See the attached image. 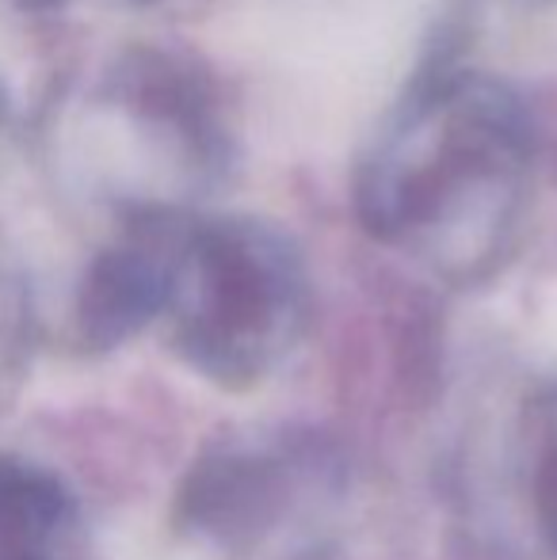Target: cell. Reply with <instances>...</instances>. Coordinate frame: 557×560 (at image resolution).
<instances>
[{
    "label": "cell",
    "mask_w": 557,
    "mask_h": 560,
    "mask_svg": "<svg viewBox=\"0 0 557 560\" xmlns=\"http://www.w3.org/2000/svg\"><path fill=\"white\" fill-rule=\"evenodd\" d=\"M535 126L515 89L439 73L394 118L356 179L367 233L451 282L504 264L523 218Z\"/></svg>",
    "instance_id": "6da1fadb"
},
{
    "label": "cell",
    "mask_w": 557,
    "mask_h": 560,
    "mask_svg": "<svg viewBox=\"0 0 557 560\" xmlns=\"http://www.w3.org/2000/svg\"><path fill=\"white\" fill-rule=\"evenodd\" d=\"M161 317L195 374L222 389H253L294 354L310 328L302 252L260 218L184 225Z\"/></svg>",
    "instance_id": "7a4b0ae2"
},
{
    "label": "cell",
    "mask_w": 557,
    "mask_h": 560,
    "mask_svg": "<svg viewBox=\"0 0 557 560\" xmlns=\"http://www.w3.org/2000/svg\"><path fill=\"white\" fill-rule=\"evenodd\" d=\"M348 508V462L298 423L225 431L199 450L176 518L225 560H321Z\"/></svg>",
    "instance_id": "3957f363"
},
{
    "label": "cell",
    "mask_w": 557,
    "mask_h": 560,
    "mask_svg": "<svg viewBox=\"0 0 557 560\" xmlns=\"http://www.w3.org/2000/svg\"><path fill=\"white\" fill-rule=\"evenodd\" d=\"M179 233L184 222L176 214H138L130 233L89 267L77 294V336L84 347L104 351L161 317Z\"/></svg>",
    "instance_id": "277c9868"
},
{
    "label": "cell",
    "mask_w": 557,
    "mask_h": 560,
    "mask_svg": "<svg viewBox=\"0 0 557 560\" xmlns=\"http://www.w3.org/2000/svg\"><path fill=\"white\" fill-rule=\"evenodd\" d=\"M69 511L73 503L54 472L0 462V560H58Z\"/></svg>",
    "instance_id": "5b68a950"
},
{
    "label": "cell",
    "mask_w": 557,
    "mask_h": 560,
    "mask_svg": "<svg viewBox=\"0 0 557 560\" xmlns=\"http://www.w3.org/2000/svg\"><path fill=\"white\" fill-rule=\"evenodd\" d=\"M523 495L538 541L557 560V377L546 382L523 412Z\"/></svg>",
    "instance_id": "8992f818"
}]
</instances>
